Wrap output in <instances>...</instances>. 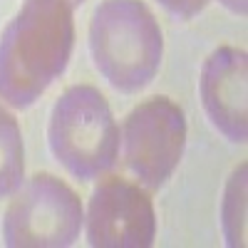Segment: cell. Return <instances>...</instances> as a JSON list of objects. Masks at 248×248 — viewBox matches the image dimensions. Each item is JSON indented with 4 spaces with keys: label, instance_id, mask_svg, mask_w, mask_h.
<instances>
[{
    "label": "cell",
    "instance_id": "7",
    "mask_svg": "<svg viewBox=\"0 0 248 248\" xmlns=\"http://www.w3.org/2000/svg\"><path fill=\"white\" fill-rule=\"evenodd\" d=\"M199 94L203 112L233 144H246L248 137V57L246 50L221 45L203 60Z\"/></svg>",
    "mask_w": 248,
    "mask_h": 248
},
{
    "label": "cell",
    "instance_id": "12",
    "mask_svg": "<svg viewBox=\"0 0 248 248\" xmlns=\"http://www.w3.org/2000/svg\"><path fill=\"white\" fill-rule=\"evenodd\" d=\"M67 3H70V5H72V8H79V5H82V3H85V0H67Z\"/></svg>",
    "mask_w": 248,
    "mask_h": 248
},
{
    "label": "cell",
    "instance_id": "8",
    "mask_svg": "<svg viewBox=\"0 0 248 248\" xmlns=\"http://www.w3.org/2000/svg\"><path fill=\"white\" fill-rule=\"evenodd\" d=\"M25 181V144L17 119L0 105V199Z\"/></svg>",
    "mask_w": 248,
    "mask_h": 248
},
{
    "label": "cell",
    "instance_id": "6",
    "mask_svg": "<svg viewBox=\"0 0 248 248\" xmlns=\"http://www.w3.org/2000/svg\"><path fill=\"white\" fill-rule=\"evenodd\" d=\"M94 248H147L156 238V214L149 191L137 181L105 176L90 196L85 216Z\"/></svg>",
    "mask_w": 248,
    "mask_h": 248
},
{
    "label": "cell",
    "instance_id": "10",
    "mask_svg": "<svg viewBox=\"0 0 248 248\" xmlns=\"http://www.w3.org/2000/svg\"><path fill=\"white\" fill-rule=\"evenodd\" d=\"M164 10H169L174 17H181V20H191L196 17L211 0H159Z\"/></svg>",
    "mask_w": 248,
    "mask_h": 248
},
{
    "label": "cell",
    "instance_id": "2",
    "mask_svg": "<svg viewBox=\"0 0 248 248\" xmlns=\"http://www.w3.org/2000/svg\"><path fill=\"white\" fill-rule=\"evenodd\" d=\"M90 55L97 72L124 94L152 85L164 55L154 13L141 0H102L90 20Z\"/></svg>",
    "mask_w": 248,
    "mask_h": 248
},
{
    "label": "cell",
    "instance_id": "9",
    "mask_svg": "<svg viewBox=\"0 0 248 248\" xmlns=\"http://www.w3.org/2000/svg\"><path fill=\"white\" fill-rule=\"evenodd\" d=\"M221 226L229 246H246V164L231 174L221 201Z\"/></svg>",
    "mask_w": 248,
    "mask_h": 248
},
{
    "label": "cell",
    "instance_id": "4",
    "mask_svg": "<svg viewBox=\"0 0 248 248\" xmlns=\"http://www.w3.org/2000/svg\"><path fill=\"white\" fill-rule=\"evenodd\" d=\"M85 209L70 184L43 171L15 189L5 216L3 241L13 248H65L79 238Z\"/></svg>",
    "mask_w": 248,
    "mask_h": 248
},
{
    "label": "cell",
    "instance_id": "3",
    "mask_svg": "<svg viewBox=\"0 0 248 248\" xmlns=\"http://www.w3.org/2000/svg\"><path fill=\"white\" fill-rule=\"evenodd\" d=\"M47 141L57 164L75 179L109 174L119 156V127L105 94L92 85L67 87L52 107Z\"/></svg>",
    "mask_w": 248,
    "mask_h": 248
},
{
    "label": "cell",
    "instance_id": "11",
    "mask_svg": "<svg viewBox=\"0 0 248 248\" xmlns=\"http://www.w3.org/2000/svg\"><path fill=\"white\" fill-rule=\"evenodd\" d=\"M218 3L226 8V10H231L233 15L238 17H246V8H248V0H218Z\"/></svg>",
    "mask_w": 248,
    "mask_h": 248
},
{
    "label": "cell",
    "instance_id": "5",
    "mask_svg": "<svg viewBox=\"0 0 248 248\" xmlns=\"http://www.w3.org/2000/svg\"><path fill=\"white\" fill-rule=\"evenodd\" d=\"M122 159L149 194L171 179L186 149V117L169 97H152L124 117Z\"/></svg>",
    "mask_w": 248,
    "mask_h": 248
},
{
    "label": "cell",
    "instance_id": "1",
    "mask_svg": "<svg viewBox=\"0 0 248 248\" xmlns=\"http://www.w3.org/2000/svg\"><path fill=\"white\" fill-rule=\"evenodd\" d=\"M67 0H25L0 35V102L28 109L67 70L75 17Z\"/></svg>",
    "mask_w": 248,
    "mask_h": 248
}]
</instances>
